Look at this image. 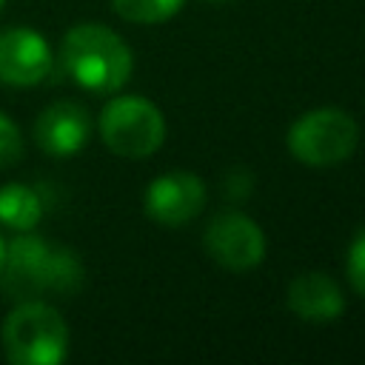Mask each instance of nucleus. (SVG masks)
<instances>
[{"mask_svg": "<svg viewBox=\"0 0 365 365\" xmlns=\"http://www.w3.org/2000/svg\"><path fill=\"white\" fill-rule=\"evenodd\" d=\"M83 277V262L68 245L31 231H17L6 242L0 291L14 302L40 299L43 294H74Z\"/></svg>", "mask_w": 365, "mask_h": 365, "instance_id": "1", "label": "nucleus"}, {"mask_svg": "<svg viewBox=\"0 0 365 365\" xmlns=\"http://www.w3.org/2000/svg\"><path fill=\"white\" fill-rule=\"evenodd\" d=\"M60 68L88 94L120 91L134 68L128 43L103 23H77L63 34Z\"/></svg>", "mask_w": 365, "mask_h": 365, "instance_id": "2", "label": "nucleus"}, {"mask_svg": "<svg viewBox=\"0 0 365 365\" xmlns=\"http://www.w3.org/2000/svg\"><path fill=\"white\" fill-rule=\"evenodd\" d=\"M3 356L11 365H60L68 356V325L43 299H20L0 328Z\"/></svg>", "mask_w": 365, "mask_h": 365, "instance_id": "3", "label": "nucleus"}, {"mask_svg": "<svg viewBox=\"0 0 365 365\" xmlns=\"http://www.w3.org/2000/svg\"><path fill=\"white\" fill-rule=\"evenodd\" d=\"M285 143L297 163L308 168H331L356 151L359 125L345 108L319 106L291 123Z\"/></svg>", "mask_w": 365, "mask_h": 365, "instance_id": "4", "label": "nucleus"}, {"mask_svg": "<svg viewBox=\"0 0 365 365\" xmlns=\"http://www.w3.org/2000/svg\"><path fill=\"white\" fill-rule=\"evenodd\" d=\"M103 145L123 160L151 157L165 140L163 111L140 94H117L106 103L97 120Z\"/></svg>", "mask_w": 365, "mask_h": 365, "instance_id": "5", "label": "nucleus"}, {"mask_svg": "<svg viewBox=\"0 0 365 365\" xmlns=\"http://www.w3.org/2000/svg\"><path fill=\"white\" fill-rule=\"evenodd\" d=\"M205 254L231 274L254 271L265 257V234L242 211H220L202 234Z\"/></svg>", "mask_w": 365, "mask_h": 365, "instance_id": "6", "label": "nucleus"}, {"mask_svg": "<svg viewBox=\"0 0 365 365\" xmlns=\"http://www.w3.org/2000/svg\"><path fill=\"white\" fill-rule=\"evenodd\" d=\"M51 71L54 51L40 31L29 26H11L0 31V83L31 88L46 83Z\"/></svg>", "mask_w": 365, "mask_h": 365, "instance_id": "7", "label": "nucleus"}, {"mask_svg": "<svg viewBox=\"0 0 365 365\" xmlns=\"http://www.w3.org/2000/svg\"><path fill=\"white\" fill-rule=\"evenodd\" d=\"M205 205V182L191 171H165L154 177L143 194L145 217L163 228L191 222Z\"/></svg>", "mask_w": 365, "mask_h": 365, "instance_id": "8", "label": "nucleus"}, {"mask_svg": "<svg viewBox=\"0 0 365 365\" xmlns=\"http://www.w3.org/2000/svg\"><path fill=\"white\" fill-rule=\"evenodd\" d=\"M31 137L37 148L54 160L74 157L77 151L86 148L91 137V117L86 106L74 100H54L37 114L31 125Z\"/></svg>", "mask_w": 365, "mask_h": 365, "instance_id": "9", "label": "nucleus"}, {"mask_svg": "<svg viewBox=\"0 0 365 365\" xmlns=\"http://www.w3.org/2000/svg\"><path fill=\"white\" fill-rule=\"evenodd\" d=\"M288 311L311 325H328L342 317L345 297L339 282L325 271H302L288 282Z\"/></svg>", "mask_w": 365, "mask_h": 365, "instance_id": "10", "label": "nucleus"}, {"mask_svg": "<svg viewBox=\"0 0 365 365\" xmlns=\"http://www.w3.org/2000/svg\"><path fill=\"white\" fill-rule=\"evenodd\" d=\"M43 220V197L26 182H6L0 188V225L11 231H34Z\"/></svg>", "mask_w": 365, "mask_h": 365, "instance_id": "11", "label": "nucleus"}, {"mask_svg": "<svg viewBox=\"0 0 365 365\" xmlns=\"http://www.w3.org/2000/svg\"><path fill=\"white\" fill-rule=\"evenodd\" d=\"M185 0H111V9L117 17L140 26H154L171 20Z\"/></svg>", "mask_w": 365, "mask_h": 365, "instance_id": "12", "label": "nucleus"}, {"mask_svg": "<svg viewBox=\"0 0 365 365\" xmlns=\"http://www.w3.org/2000/svg\"><path fill=\"white\" fill-rule=\"evenodd\" d=\"M345 277L351 282V288L365 297V222L354 231L351 242H348V254H345Z\"/></svg>", "mask_w": 365, "mask_h": 365, "instance_id": "13", "label": "nucleus"}, {"mask_svg": "<svg viewBox=\"0 0 365 365\" xmlns=\"http://www.w3.org/2000/svg\"><path fill=\"white\" fill-rule=\"evenodd\" d=\"M23 151H26V143L17 123L6 111H0V168L17 165L23 160Z\"/></svg>", "mask_w": 365, "mask_h": 365, "instance_id": "14", "label": "nucleus"}, {"mask_svg": "<svg viewBox=\"0 0 365 365\" xmlns=\"http://www.w3.org/2000/svg\"><path fill=\"white\" fill-rule=\"evenodd\" d=\"M3 257H6V240H3V234H0V268H3Z\"/></svg>", "mask_w": 365, "mask_h": 365, "instance_id": "15", "label": "nucleus"}, {"mask_svg": "<svg viewBox=\"0 0 365 365\" xmlns=\"http://www.w3.org/2000/svg\"><path fill=\"white\" fill-rule=\"evenodd\" d=\"M208 3H231V0H208Z\"/></svg>", "mask_w": 365, "mask_h": 365, "instance_id": "16", "label": "nucleus"}, {"mask_svg": "<svg viewBox=\"0 0 365 365\" xmlns=\"http://www.w3.org/2000/svg\"><path fill=\"white\" fill-rule=\"evenodd\" d=\"M3 6H6V0H0V11H3Z\"/></svg>", "mask_w": 365, "mask_h": 365, "instance_id": "17", "label": "nucleus"}]
</instances>
